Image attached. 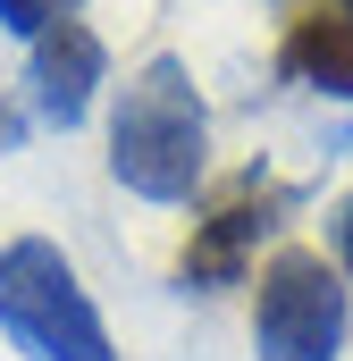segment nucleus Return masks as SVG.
Here are the masks:
<instances>
[{
	"label": "nucleus",
	"instance_id": "obj_1",
	"mask_svg": "<svg viewBox=\"0 0 353 361\" xmlns=\"http://www.w3.org/2000/svg\"><path fill=\"white\" fill-rule=\"evenodd\" d=\"M202 169H210V109L185 76V59L160 51L126 76L118 109H109V177L160 210H176V202H193Z\"/></svg>",
	"mask_w": 353,
	"mask_h": 361
},
{
	"label": "nucleus",
	"instance_id": "obj_2",
	"mask_svg": "<svg viewBox=\"0 0 353 361\" xmlns=\"http://www.w3.org/2000/svg\"><path fill=\"white\" fill-rule=\"evenodd\" d=\"M0 336L25 361H118L101 311H92L76 261L51 235L0 244Z\"/></svg>",
	"mask_w": 353,
	"mask_h": 361
},
{
	"label": "nucleus",
	"instance_id": "obj_3",
	"mask_svg": "<svg viewBox=\"0 0 353 361\" xmlns=\"http://www.w3.org/2000/svg\"><path fill=\"white\" fill-rule=\"evenodd\" d=\"M345 345V277L311 244H277L253 302V353L261 361H337Z\"/></svg>",
	"mask_w": 353,
	"mask_h": 361
},
{
	"label": "nucleus",
	"instance_id": "obj_4",
	"mask_svg": "<svg viewBox=\"0 0 353 361\" xmlns=\"http://www.w3.org/2000/svg\"><path fill=\"white\" fill-rule=\"evenodd\" d=\"M286 202H294V193L269 177V169H236V177L202 202V219H193V235H185V252H176V277L202 286V294H210V286H244L261 235H277V219H286Z\"/></svg>",
	"mask_w": 353,
	"mask_h": 361
},
{
	"label": "nucleus",
	"instance_id": "obj_5",
	"mask_svg": "<svg viewBox=\"0 0 353 361\" xmlns=\"http://www.w3.org/2000/svg\"><path fill=\"white\" fill-rule=\"evenodd\" d=\"M101 76H109V51L85 17H59L25 42V92H34V118H51V126H85Z\"/></svg>",
	"mask_w": 353,
	"mask_h": 361
},
{
	"label": "nucleus",
	"instance_id": "obj_6",
	"mask_svg": "<svg viewBox=\"0 0 353 361\" xmlns=\"http://www.w3.org/2000/svg\"><path fill=\"white\" fill-rule=\"evenodd\" d=\"M277 68L311 92H337L353 101V8H303L277 42Z\"/></svg>",
	"mask_w": 353,
	"mask_h": 361
},
{
	"label": "nucleus",
	"instance_id": "obj_7",
	"mask_svg": "<svg viewBox=\"0 0 353 361\" xmlns=\"http://www.w3.org/2000/svg\"><path fill=\"white\" fill-rule=\"evenodd\" d=\"M85 0H0V25L17 34V42H34L42 25H59V17H76Z\"/></svg>",
	"mask_w": 353,
	"mask_h": 361
},
{
	"label": "nucleus",
	"instance_id": "obj_8",
	"mask_svg": "<svg viewBox=\"0 0 353 361\" xmlns=\"http://www.w3.org/2000/svg\"><path fill=\"white\" fill-rule=\"evenodd\" d=\"M0 152H25V109L0 101Z\"/></svg>",
	"mask_w": 353,
	"mask_h": 361
},
{
	"label": "nucleus",
	"instance_id": "obj_9",
	"mask_svg": "<svg viewBox=\"0 0 353 361\" xmlns=\"http://www.w3.org/2000/svg\"><path fill=\"white\" fill-rule=\"evenodd\" d=\"M337 261H345V277H353V202L337 210Z\"/></svg>",
	"mask_w": 353,
	"mask_h": 361
},
{
	"label": "nucleus",
	"instance_id": "obj_10",
	"mask_svg": "<svg viewBox=\"0 0 353 361\" xmlns=\"http://www.w3.org/2000/svg\"><path fill=\"white\" fill-rule=\"evenodd\" d=\"M337 8H353V0H337Z\"/></svg>",
	"mask_w": 353,
	"mask_h": 361
}]
</instances>
